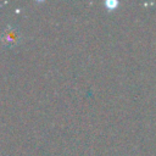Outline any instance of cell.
Returning a JSON list of instances; mask_svg holds the SVG:
<instances>
[{"label": "cell", "instance_id": "obj_1", "mask_svg": "<svg viewBox=\"0 0 156 156\" xmlns=\"http://www.w3.org/2000/svg\"><path fill=\"white\" fill-rule=\"evenodd\" d=\"M1 41L6 46H13L20 41V34L18 30L13 27H7L1 35Z\"/></svg>", "mask_w": 156, "mask_h": 156}, {"label": "cell", "instance_id": "obj_2", "mask_svg": "<svg viewBox=\"0 0 156 156\" xmlns=\"http://www.w3.org/2000/svg\"><path fill=\"white\" fill-rule=\"evenodd\" d=\"M118 5H119V2L116 1V0H107V1H105V7H106L108 11L116 10V9L118 7Z\"/></svg>", "mask_w": 156, "mask_h": 156}]
</instances>
